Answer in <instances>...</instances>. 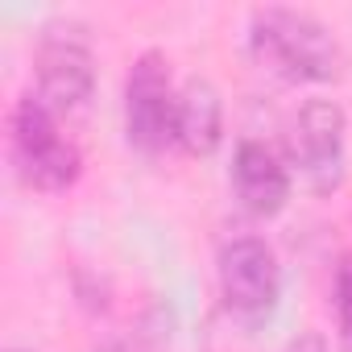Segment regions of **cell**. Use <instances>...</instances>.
<instances>
[{"mask_svg":"<svg viewBox=\"0 0 352 352\" xmlns=\"http://www.w3.org/2000/svg\"><path fill=\"white\" fill-rule=\"evenodd\" d=\"M104 352H157V348L145 344V340H137V336H124V340H112Z\"/></svg>","mask_w":352,"mask_h":352,"instance_id":"30bf717a","label":"cell"},{"mask_svg":"<svg viewBox=\"0 0 352 352\" xmlns=\"http://www.w3.org/2000/svg\"><path fill=\"white\" fill-rule=\"evenodd\" d=\"M174 112H179V87L170 79V63L162 50L137 54L124 79V137L141 153H162L174 145Z\"/></svg>","mask_w":352,"mask_h":352,"instance_id":"277c9868","label":"cell"},{"mask_svg":"<svg viewBox=\"0 0 352 352\" xmlns=\"http://www.w3.org/2000/svg\"><path fill=\"white\" fill-rule=\"evenodd\" d=\"M224 137V104L208 79H187L179 87V112H174V145L191 157H204Z\"/></svg>","mask_w":352,"mask_h":352,"instance_id":"ba28073f","label":"cell"},{"mask_svg":"<svg viewBox=\"0 0 352 352\" xmlns=\"http://www.w3.org/2000/svg\"><path fill=\"white\" fill-rule=\"evenodd\" d=\"M232 191L253 216H274L290 199V170L265 141L245 137L232 153Z\"/></svg>","mask_w":352,"mask_h":352,"instance_id":"52a82bcc","label":"cell"},{"mask_svg":"<svg viewBox=\"0 0 352 352\" xmlns=\"http://www.w3.org/2000/svg\"><path fill=\"white\" fill-rule=\"evenodd\" d=\"M91 91H96V58L87 25L75 17L46 21L34 46V96L63 120L87 112Z\"/></svg>","mask_w":352,"mask_h":352,"instance_id":"7a4b0ae2","label":"cell"},{"mask_svg":"<svg viewBox=\"0 0 352 352\" xmlns=\"http://www.w3.org/2000/svg\"><path fill=\"white\" fill-rule=\"evenodd\" d=\"M286 352H327V344H323L319 336H298V340H294Z\"/></svg>","mask_w":352,"mask_h":352,"instance_id":"8fae6325","label":"cell"},{"mask_svg":"<svg viewBox=\"0 0 352 352\" xmlns=\"http://www.w3.org/2000/svg\"><path fill=\"white\" fill-rule=\"evenodd\" d=\"M336 319H340V331L352 348V253L336 270Z\"/></svg>","mask_w":352,"mask_h":352,"instance_id":"9c48e42d","label":"cell"},{"mask_svg":"<svg viewBox=\"0 0 352 352\" xmlns=\"http://www.w3.org/2000/svg\"><path fill=\"white\" fill-rule=\"evenodd\" d=\"M9 153L21 183L38 191H67L83 170L79 145L63 133V120L34 91H25L9 112Z\"/></svg>","mask_w":352,"mask_h":352,"instance_id":"3957f363","label":"cell"},{"mask_svg":"<svg viewBox=\"0 0 352 352\" xmlns=\"http://www.w3.org/2000/svg\"><path fill=\"white\" fill-rule=\"evenodd\" d=\"M249 46L265 71L290 83H323L340 71L344 58L336 34L323 21L286 5H270L249 17Z\"/></svg>","mask_w":352,"mask_h":352,"instance_id":"6da1fadb","label":"cell"},{"mask_svg":"<svg viewBox=\"0 0 352 352\" xmlns=\"http://www.w3.org/2000/svg\"><path fill=\"white\" fill-rule=\"evenodd\" d=\"M220 294L224 307L245 323L274 315L282 294V265L261 236H232L220 249Z\"/></svg>","mask_w":352,"mask_h":352,"instance_id":"5b68a950","label":"cell"},{"mask_svg":"<svg viewBox=\"0 0 352 352\" xmlns=\"http://www.w3.org/2000/svg\"><path fill=\"white\" fill-rule=\"evenodd\" d=\"M286 153L315 191H331L344 166V108L336 100H307L290 120Z\"/></svg>","mask_w":352,"mask_h":352,"instance_id":"8992f818","label":"cell"},{"mask_svg":"<svg viewBox=\"0 0 352 352\" xmlns=\"http://www.w3.org/2000/svg\"><path fill=\"white\" fill-rule=\"evenodd\" d=\"M9 352H30V348H9Z\"/></svg>","mask_w":352,"mask_h":352,"instance_id":"7c38bea8","label":"cell"}]
</instances>
